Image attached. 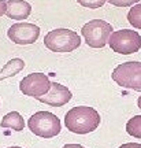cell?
Returning <instances> with one entry per match:
<instances>
[{
  "label": "cell",
  "instance_id": "obj_14",
  "mask_svg": "<svg viewBox=\"0 0 141 148\" xmlns=\"http://www.w3.org/2000/svg\"><path fill=\"white\" fill-rule=\"evenodd\" d=\"M127 21L133 27L141 30V3L134 4L127 12Z\"/></svg>",
  "mask_w": 141,
  "mask_h": 148
},
{
  "label": "cell",
  "instance_id": "obj_5",
  "mask_svg": "<svg viewBox=\"0 0 141 148\" xmlns=\"http://www.w3.org/2000/svg\"><path fill=\"white\" fill-rule=\"evenodd\" d=\"M111 23L103 19H92L81 27V33L85 38V42L90 48H103L108 44L110 36L112 34Z\"/></svg>",
  "mask_w": 141,
  "mask_h": 148
},
{
  "label": "cell",
  "instance_id": "obj_9",
  "mask_svg": "<svg viewBox=\"0 0 141 148\" xmlns=\"http://www.w3.org/2000/svg\"><path fill=\"white\" fill-rule=\"evenodd\" d=\"M73 93L70 92L67 86L59 84V82H52L51 84V89L48 90V93L41 96L38 101L45 103L51 107H62L64 104H67L71 100Z\"/></svg>",
  "mask_w": 141,
  "mask_h": 148
},
{
  "label": "cell",
  "instance_id": "obj_7",
  "mask_svg": "<svg viewBox=\"0 0 141 148\" xmlns=\"http://www.w3.org/2000/svg\"><path fill=\"white\" fill-rule=\"evenodd\" d=\"M51 81L47 74L44 73H31L19 81V90L25 96H30L34 99H40L41 96L48 93L51 89Z\"/></svg>",
  "mask_w": 141,
  "mask_h": 148
},
{
  "label": "cell",
  "instance_id": "obj_16",
  "mask_svg": "<svg viewBox=\"0 0 141 148\" xmlns=\"http://www.w3.org/2000/svg\"><path fill=\"white\" fill-rule=\"evenodd\" d=\"M141 0H108V3L115 7H131L133 4H138Z\"/></svg>",
  "mask_w": 141,
  "mask_h": 148
},
{
  "label": "cell",
  "instance_id": "obj_18",
  "mask_svg": "<svg viewBox=\"0 0 141 148\" xmlns=\"http://www.w3.org/2000/svg\"><path fill=\"white\" fill-rule=\"evenodd\" d=\"M119 148H141V144L140 143H126V144H122Z\"/></svg>",
  "mask_w": 141,
  "mask_h": 148
},
{
  "label": "cell",
  "instance_id": "obj_8",
  "mask_svg": "<svg viewBox=\"0 0 141 148\" xmlns=\"http://www.w3.org/2000/svg\"><path fill=\"white\" fill-rule=\"evenodd\" d=\"M7 36L18 45H29L36 42L40 36V27L30 22H18L7 30Z\"/></svg>",
  "mask_w": 141,
  "mask_h": 148
},
{
  "label": "cell",
  "instance_id": "obj_19",
  "mask_svg": "<svg viewBox=\"0 0 141 148\" xmlns=\"http://www.w3.org/2000/svg\"><path fill=\"white\" fill-rule=\"evenodd\" d=\"M62 148H85V147H82L81 144H66Z\"/></svg>",
  "mask_w": 141,
  "mask_h": 148
},
{
  "label": "cell",
  "instance_id": "obj_17",
  "mask_svg": "<svg viewBox=\"0 0 141 148\" xmlns=\"http://www.w3.org/2000/svg\"><path fill=\"white\" fill-rule=\"evenodd\" d=\"M7 11V0H0V16L4 15Z\"/></svg>",
  "mask_w": 141,
  "mask_h": 148
},
{
  "label": "cell",
  "instance_id": "obj_13",
  "mask_svg": "<svg viewBox=\"0 0 141 148\" xmlns=\"http://www.w3.org/2000/svg\"><path fill=\"white\" fill-rule=\"evenodd\" d=\"M126 132L136 138H141V115H134L126 123Z\"/></svg>",
  "mask_w": 141,
  "mask_h": 148
},
{
  "label": "cell",
  "instance_id": "obj_4",
  "mask_svg": "<svg viewBox=\"0 0 141 148\" xmlns=\"http://www.w3.org/2000/svg\"><path fill=\"white\" fill-rule=\"evenodd\" d=\"M116 84L136 92H141V62H125L118 64L111 74Z\"/></svg>",
  "mask_w": 141,
  "mask_h": 148
},
{
  "label": "cell",
  "instance_id": "obj_2",
  "mask_svg": "<svg viewBox=\"0 0 141 148\" xmlns=\"http://www.w3.org/2000/svg\"><path fill=\"white\" fill-rule=\"evenodd\" d=\"M44 45L52 52H73L81 45V37L74 30L59 27L45 34Z\"/></svg>",
  "mask_w": 141,
  "mask_h": 148
},
{
  "label": "cell",
  "instance_id": "obj_10",
  "mask_svg": "<svg viewBox=\"0 0 141 148\" xmlns=\"http://www.w3.org/2000/svg\"><path fill=\"white\" fill-rule=\"evenodd\" d=\"M31 12V5L25 0H7V11L5 15L10 19L23 21L27 19Z\"/></svg>",
  "mask_w": 141,
  "mask_h": 148
},
{
  "label": "cell",
  "instance_id": "obj_3",
  "mask_svg": "<svg viewBox=\"0 0 141 148\" xmlns=\"http://www.w3.org/2000/svg\"><path fill=\"white\" fill-rule=\"evenodd\" d=\"M27 126L31 133L42 138H52L60 133L62 125L55 114L49 111H37L29 118Z\"/></svg>",
  "mask_w": 141,
  "mask_h": 148
},
{
  "label": "cell",
  "instance_id": "obj_12",
  "mask_svg": "<svg viewBox=\"0 0 141 148\" xmlns=\"http://www.w3.org/2000/svg\"><path fill=\"white\" fill-rule=\"evenodd\" d=\"M23 67H25L23 59H21V58L10 59V60L1 67V70H0V81L16 75L21 70H23Z\"/></svg>",
  "mask_w": 141,
  "mask_h": 148
},
{
  "label": "cell",
  "instance_id": "obj_15",
  "mask_svg": "<svg viewBox=\"0 0 141 148\" xmlns=\"http://www.w3.org/2000/svg\"><path fill=\"white\" fill-rule=\"evenodd\" d=\"M78 4H81L85 8H90V10H94V8H100L104 5L105 1L108 0H77Z\"/></svg>",
  "mask_w": 141,
  "mask_h": 148
},
{
  "label": "cell",
  "instance_id": "obj_20",
  "mask_svg": "<svg viewBox=\"0 0 141 148\" xmlns=\"http://www.w3.org/2000/svg\"><path fill=\"white\" fill-rule=\"evenodd\" d=\"M137 106H138V108H141V96L138 97V100H137Z\"/></svg>",
  "mask_w": 141,
  "mask_h": 148
},
{
  "label": "cell",
  "instance_id": "obj_11",
  "mask_svg": "<svg viewBox=\"0 0 141 148\" xmlns=\"http://www.w3.org/2000/svg\"><path fill=\"white\" fill-rule=\"evenodd\" d=\"M0 126L3 129H12L15 132H22L25 127V121L18 111H11L1 118Z\"/></svg>",
  "mask_w": 141,
  "mask_h": 148
},
{
  "label": "cell",
  "instance_id": "obj_6",
  "mask_svg": "<svg viewBox=\"0 0 141 148\" xmlns=\"http://www.w3.org/2000/svg\"><path fill=\"white\" fill-rule=\"evenodd\" d=\"M110 48L120 55H130L136 53L141 49V36L136 30L122 29L112 32L108 40Z\"/></svg>",
  "mask_w": 141,
  "mask_h": 148
},
{
  "label": "cell",
  "instance_id": "obj_21",
  "mask_svg": "<svg viewBox=\"0 0 141 148\" xmlns=\"http://www.w3.org/2000/svg\"><path fill=\"white\" fill-rule=\"evenodd\" d=\"M7 148H22V147H18V145H14V147H7Z\"/></svg>",
  "mask_w": 141,
  "mask_h": 148
},
{
  "label": "cell",
  "instance_id": "obj_1",
  "mask_svg": "<svg viewBox=\"0 0 141 148\" xmlns=\"http://www.w3.org/2000/svg\"><path fill=\"white\" fill-rule=\"evenodd\" d=\"M101 118L93 107L78 106L68 110L64 115V125L67 130L77 134H88L99 127Z\"/></svg>",
  "mask_w": 141,
  "mask_h": 148
}]
</instances>
